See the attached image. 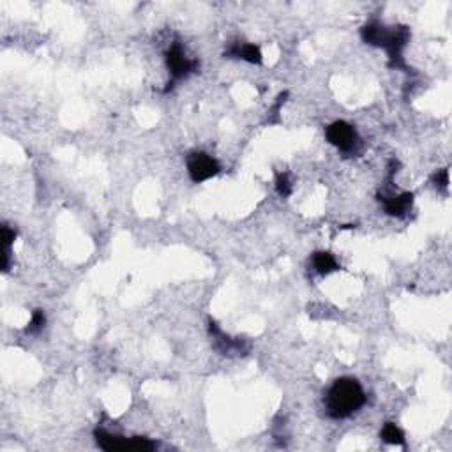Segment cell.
I'll use <instances>...</instances> for the list:
<instances>
[{
	"instance_id": "6da1fadb",
	"label": "cell",
	"mask_w": 452,
	"mask_h": 452,
	"mask_svg": "<svg viewBox=\"0 0 452 452\" xmlns=\"http://www.w3.org/2000/svg\"><path fill=\"white\" fill-rule=\"evenodd\" d=\"M366 403L364 389L355 378H340L330 385L325 398L327 413L332 419H347Z\"/></svg>"
},
{
	"instance_id": "7a4b0ae2",
	"label": "cell",
	"mask_w": 452,
	"mask_h": 452,
	"mask_svg": "<svg viewBox=\"0 0 452 452\" xmlns=\"http://www.w3.org/2000/svg\"><path fill=\"white\" fill-rule=\"evenodd\" d=\"M362 39L373 46H382L387 50L392 65L405 67L401 51L410 39V30L406 27H384L380 23H368L362 27Z\"/></svg>"
},
{
	"instance_id": "3957f363",
	"label": "cell",
	"mask_w": 452,
	"mask_h": 452,
	"mask_svg": "<svg viewBox=\"0 0 452 452\" xmlns=\"http://www.w3.org/2000/svg\"><path fill=\"white\" fill-rule=\"evenodd\" d=\"M96 441L101 448L110 452H120V451H154L157 447L154 441H150L148 438H124L117 437V434H110L106 431L98 430L96 431Z\"/></svg>"
},
{
	"instance_id": "277c9868",
	"label": "cell",
	"mask_w": 452,
	"mask_h": 452,
	"mask_svg": "<svg viewBox=\"0 0 452 452\" xmlns=\"http://www.w3.org/2000/svg\"><path fill=\"white\" fill-rule=\"evenodd\" d=\"M327 140H329L334 147L343 150V153H351V150H355V147H357L359 143L355 129L348 122H343V120H337V122L330 124V126L327 127Z\"/></svg>"
},
{
	"instance_id": "5b68a950",
	"label": "cell",
	"mask_w": 452,
	"mask_h": 452,
	"mask_svg": "<svg viewBox=\"0 0 452 452\" xmlns=\"http://www.w3.org/2000/svg\"><path fill=\"white\" fill-rule=\"evenodd\" d=\"M189 175L195 182H203L219 174V164L205 153H193L188 157Z\"/></svg>"
},
{
	"instance_id": "8992f818",
	"label": "cell",
	"mask_w": 452,
	"mask_h": 452,
	"mask_svg": "<svg viewBox=\"0 0 452 452\" xmlns=\"http://www.w3.org/2000/svg\"><path fill=\"white\" fill-rule=\"evenodd\" d=\"M167 64L175 80L188 77L189 72H195L200 67L198 60H191V58L186 57L181 44H172L170 50L167 51Z\"/></svg>"
},
{
	"instance_id": "52a82bcc",
	"label": "cell",
	"mask_w": 452,
	"mask_h": 452,
	"mask_svg": "<svg viewBox=\"0 0 452 452\" xmlns=\"http://www.w3.org/2000/svg\"><path fill=\"white\" fill-rule=\"evenodd\" d=\"M210 336L214 340V347L219 354L223 355H246L250 351V343L243 340H232V337L224 336L219 327L214 322L209 323Z\"/></svg>"
},
{
	"instance_id": "ba28073f",
	"label": "cell",
	"mask_w": 452,
	"mask_h": 452,
	"mask_svg": "<svg viewBox=\"0 0 452 452\" xmlns=\"http://www.w3.org/2000/svg\"><path fill=\"white\" fill-rule=\"evenodd\" d=\"M413 203V195L412 193H401L398 196H384V207L385 212L391 214V216H405L410 210Z\"/></svg>"
},
{
	"instance_id": "9c48e42d",
	"label": "cell",
	"mask_w": 452,
	"mask_h": 452,
	"mask_svg": "<svg viewBox=\"0 0 452 452\" xmlns=\"http://www.w3.org/2000/svg\"><path fill=\"white\" fill-rule=\"evenodd\" d=\"M311 261H313V267H315V271L318 272V274H330V272L340 269L336 258H334L330 253H327V251H318V253L313 254Z\"/></svg>"
},
{
	"instance_id": "30bf717a",
	"label": "cell",
	"mask_w": 452,
	"mask_h": 452,
	"mask_svg": "<svg viewBox=\"0 0 452 452\" xmlns=\"http://www.w3.org/2000/svg\"><path fill=\"white\" fill-rule=\"evenodd\" d=\"M230 55H235V57L239 58H244V60L251 62V64H260L261 62V53L260 50H258V46H254V44H237L235 48H232L230 50Z\"/></svg>"
},
{
	"instance_id": "8fae6325",
	"label": "cell",
	"mask_w": 452,
	"mask_h": 452,
	"mask_svg": "<svg viewBox=\"0 0 452 452\" xmlns=\"http://www.w3.org/2000/svg\"><path fill=\"white\" fill-rule=\"evenodd\" d=\"M382 438H384V441H387V444L391 445L405 444V434H403V431L399 430L394 422L385 424L384 430H382Z\"/></svg>"
},
{
	"instance_id": "7c38bea8",
	"label": "cell",
	"mask_w": 452,
	"mask_h": 452,
	"mask_svg": "<svg viewBox=\"0 0 452 452\" xmlns=\"http://www.w3.org/2000/svg\"><path fill=\"white\" fill-rule=\"evenodd\" d=\"M44 322H46V316H44V313L41 311V309H37V311H34L32 320H30L29 327H27V332L29 334L39 332V330L44 327Z\"/></svg>"
},
{
	"instance_id": "4fadbf2b",
	"label": "cell",
	"mask_w": 452,
	"mask_h": 452,
	"mask_svg": "<svg viewBox=\"0 0 452 452\" xmlns=\"http://www.w3.org/2000/svg\"><path fill=\"white\" fill-rule=\"evenodd\" d=\"M276 188H278V193L283 196V198H286V196L292 195V184H290L288 174H278Z\"/></svg>"
},
{
	"instance_id": "5bb4252c",
	"label": "cell",
	"mask_w": 452,
	"mask_h": 452,
	"mask_svg": "<svg viewBox=\"0 0 452 452\" xmlns=\"http://www.w3.org/2000/svg\"><path fill=\"white\" fill-rule=\"evenodd\" d=\"M434 182H437V188H447L448 186V172L440 170L437 175H434Z\"/></svg>"
}]
</instances>
